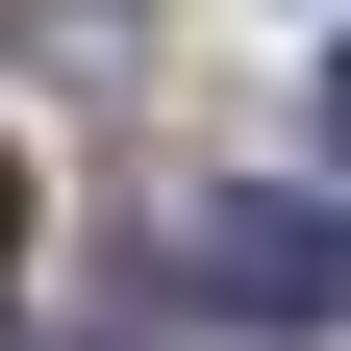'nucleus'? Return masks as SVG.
Instances as JSON below:
<instances>
[{
	"instance_id": "1",
	"label": "nucleus",
	"mask_w": 351,
	"mask_h": 351,
	"mask_svg": "<svg viewBox=\"0 0 351 351\" xmlns=\"http://www.w3.org/2000/svg\"><path fill=\"white\" fill-rule=\"evenodd\" d=\"M201 301H251V326H326V201H226V226H201Z\"/></svg>"
},
{
	"instance_id": "2",
	"label": "nucleus",
	"mask_w": 351,
	"mask_h": 351,
	"mask_svg": "<svg viewBox=\"0 0 351 351\" xmlns=\"http://www.w3.org/2000/svg\"><path fill=\"white\" fill-rule=\"evenodd\" d=\"M0 276H25V151H0Z\"/></svg>"
},
{
	"instance_id": "3",
	"label": "nucleus",
	"mask_w": 351,
	"mask_h": 351,
	"mask_svg": "<svg viewBox=\"0 0 351 351\" xmlns=\"http://www.w3.org/2000/svg\"><path fill=\"white\" fill-rule=\"evenodd\" d=\"M0 351H25V326H0ZM51 351H101V326H51Z\"/></svg>"
}]
</instances>
